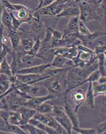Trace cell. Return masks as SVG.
Returning a JSON list of instances; mask_svg holds the SVG:
<instances>
[{
    "instance_id": "obj_44",
    "label": "cell",
    "mask_w": 106,
    "mask_h": 134,
    "mask_svg": "<svg viewBox=\"0 0 106 134\" xmlns=\"http://www.w3.org/2000/svg\"><path fill=\"white\" fill-rule=\"evenodd\" d=\"M4 7L3 5L2 2H1V0H0V26L1 25V15H2Z\"/></svg>"
},
{
    "instance_id": "obj_33",
    "label": "cell",
    "mask_w": 106,
    "mask_h": 134,
    "mask_svg": "<svg viewBox=\"0 0 106 134\" xmlns=\"http://www.w3.org/2000/svg\"><path fill=\"white\" fill-rule=\"evenodd\" d=\"M40 46H41V39H40L39 37H38L35 39V42H34L33 46L31 48V49L29 52L25 53V54L32 55H35L37 54V52H39V51Z\"/></svg>"
},
{
    "instance_id": "obj_17",
    "label": "cell",
    "mask_w": 106,
    "mask_h": 134,
    "mask_svg": "<svg viewBox=\"0 0 106 134\" xmlns=\"http://www.w3.org/2000/svg\"><path fill=\"white\" fill-rule=\"evenodd\" d=\"M17 111L20 112V115L22 116V124L24 125L26 124L29 123V121L31 118L34 117L35 113H37V111L34 109L29 108V107H25V106H23V107H20Z\"/></svg>"
},
{
    "instance_id": "obj_25",
    "label": "cell",
    "mask_w": 106,
    "mask_h": 134,
    "mask_svg": "<svg viewBox=\"0 0 106 134\" xmlns=\"http://www.w3.org/2000/svg\"><path fill=\"white\" fill-rule=\"evenodd\" d=\"M1 24L5 27L7 30H13L12 17L8 10L4 8L1 18Z\"/></svg>"
},
{
    "instance_id": "obj_8",
    "label": "cell",
    "mask_w": 106,
    "mask_h": 134,
    "mask_svg": "<svg viewBox=\"0 0 106 134\" xmlns=\"http://www.w3.org/2000/svg\"><path fill=\"white\" fill-rule=\"evenodd\" d=\"M86 90L87 89H84L83 88V85H82L81 86L73 89V90L70 91L71 92V99H72L73 103L75 105L74 110L77 113L78 111L80 108L85 103Z\"/></svg>"
},
{
    "instance_id": "obj_27",
    "label": "cell",
    "mask_w": 106,
    "mask_h": 134,
    "mask_svg": "<svg viewBox=\"0 0 106 134\" xmlns=\"http://www.w3.org/2000/svg\"><path fill=\"white\" fill-rule=\"evenodd\" d=\"M12 86L10 77L0 74V95L4 94Z\"/></svg>"
},
{
    "instance_id": "obj_22",
    "label": "cell",
    "mask_w": 106,
    "mask_h": 134,
    "mask_svg": "<svg viewBox=\"0 0 106 134\" xmlns=\"http://www.w3.org/2000/svg\"><path fill=\"white\" fill-rule=\"evenodd\" d=\"M1 131L3 133L26 134L25 131H23L20 126L8 124L7 122L3 127L1 128Z\"/></svg>"
},
{
    "instance_id": "obj_36",
    "label": "cell",
    "mask_w": 106,
    "mask_h": 134,
    "mask_svg": "<svg viewBox=\"0 0 106 134\" xmlns=\"http://www.w3.org/2000/svg\"><path fill=\"white\" fill-rule=\"evenodd\" d=\"M73 131H75L76 133L79 134H97L96 129H85V128H76L73 129Z\"/></svg>"
},
{
    "instance_id": "obj_31",
    "label": "cell",
    "mask_w": 106,
    "mask_h": 134,
    "mask_svg": "<svg viewBox=\"0 0 106 134\" xmlns=\"http://www.w3.org/2000/svg\"><path fill=\"white\" fill-rule=\"evenodd\" d=\"M92 88L95 97H97L99 96L105 95L106 92V83L100 84L97 81L92 82Z\"/></svg>"
},
{
    "instance_id": "obj_41",
    "label": "cell",
    "mask_w": 106,
    "mask_h": 134,
    "mask_svg": "<svg viewBox=\"0 0 106 134\" xmlns=\"http://www.w3.org/2000/svg\"><path fill=\"white\" fill-rule=\"evenodd\" d=\"M87 3L90 4H92V5L100 7V4L102 3V0H88Z\"/></svg>"
},
{
    "instance_id": "obj_13",
    "label": "cell",
    "mask_w": 106,
    "mask_h": 134,
    "mask_svg": "<svg viewBox=\"0 0 106 134\" xmlns=\"http://www.w3.org/2000/svg\"><path fill=\"white\" fill-rule=\"evenodd\" d=\"M51 68H73L72 60L66 59L61 55H55L51 62Z\"/></svg>"
},
{
    "instance_id": "obj_29",
    "label": "cell",
    "mask_w": 106,
    "mask_h": 134,
    "mask_svg": "<svg viewBox=\"0 0 106 134\" xmlns=\"http://www.w3.org/2000/svg\"><path fill=\"white\" fill-rule=\"evenodd\" d=\"M54 110V105L49 101L44 103L35 109L37 112L41 114H51Z\"/></svg>"
},
{
    "instance_id": "obj_12",
    "label": "cell",
    "mask_w": 106,
    "mask_h": 134,
    "mask_svg": "<svg viewBox=\"0 0 106 134\" xmlns=\"http://www.w3.org/2000/svg\"><path fill=\"white\" fill-rule=\"evenodd\" d=\"M51 68V63H45L43 64L34 65L30 68L20 69L16 74H44L49 68Z\"/></svg>"
},
{
    "instance_id": "obj_5",
    "label": "cell",
    "mask_w": 106,
    "mask_h": 134,
    "mask_svg": "<svg viewBox=\"0 0 106 134\" xmlns=\"http://www.w3.org/2000/svg\"><path fill=\"white\" fill-rule=\"evenodd\" d=\"M65 7V5L57 4L53 2L49 5L41 7L35 10L33 13V15L34 16L39 18L41 17L46 18L55 17L63 10Z\"/></svg>"
},
{
    "instance_id": "obj_30",
    "label": "cell",
    "mask_w": 106,
    "mask_h": 134,
    "mask_svg": "<svg viewBox=\"0 0 106 134\" xmlns=\"http://www.w3.org/2000/svg\"><path fill=\"white\" fill-rule=\"evenodd\" d=\"M20 127L25 131L26 133L29 134H46L44 131L35 127V126L31 125L30 124H26L24 125H21Z\"/></svg>"
},
{
    "instance_id": "obj_14",
    "label": "cell",
    "mask_w": 106,
    "mask_h": 134,
    "mask_svg": "<svg viewBox=\"0 0 106 134\" xmlns=\"http://www.w3.org/2000/svg\"><path fill=\"white\" fill-rule=\"evenodd\" d=\"M26 94L30 97H37V96H46L49 94L47 89L44 85L40 82L30 85Z\"/></svg>"
},
{
    "instance_id": "obj_11",
    "label": "cell",
    "mask_w": 106,
    "mask_h": 134,
    "mask_svg": "<svg viewBox=\"0 0 106 134\" xmlns=\"http://www.w3.org/2000/svg\"><path fill=\"white\" fill-rule=\"evenodd\" d=\"M57 96H58V95L50 94L49 93V94L46 95V96L31 97L26 100V102L25 103L24 106L35 110L37 107H39L40 105H42L44 103L47 102V101L51 100V99L57 97Z\"/></svg>"
},
{
    "instance_id": "obj_35",
    "label": "cell",
    "mask_w": 106,
    "mask_h": 134,
    "mask_svg": "<svg viewBox=\"0 0 106 134\" xmlns=\"http://www.w3.org/2000/svg\"><path fill=\"white\" fill-rule=\"evenodd\" d=\"M96 55L100 54H105L106 51V44L105 42H99L94 47L93 50Z\"/></svg>"
},
{
    "instance_id": "obj_20",
    "label": "cell",
    "mask_w": 106,
    "mask_h": 134,
    "mask_svg": "<svg viewBox=\"0 0 106 134\" xmlns=\"http://www.w3.org/2000/svg\"><path fill=\"white\" fill-rule=\"evenodd\" d=\"M30 30L34 34H36L37 37H40V34H43L44 31V24L43 21L37 17H34L32 21L30 22Z\"/></svg>"
},
{
    "instance_id": "obj_28",
    "label": "cell",
    "mask_w": 106,
    "mask_h": 134,
    "mask_svg": "<svg viewBox=\"0 0 106 134\" xmlns=\"http://www.w3.org/2000/svg\"><path fill=\"white\" fill-rule=\"evenodd\" d=\"M96 56L97 60V69L99 70L100 76H105V54H100Z\"/></svg>"
},
{
    "instance_id": "obj_9",
    "label": "cell",
    "mask_w": 106,
    "mask_h": 134,
    "mask_svg": "<svg viewBox=\"0 0 106 134\" xmlns=\"http://www.w3.org/2000/svg\"><path fill=\"white\" fill-rule=\"evenodd\" d=\"M17 79L20 80V81L23 82V83L28 85H32L34 84L38 83L43 81L47 79L50 76L47 74L46 73L44 74H15Z\"/></svg>"
},
{
    "instance_id": "obj_24",
    "label": "cell",
    "mask_w": 106,
    "mask_h": 134,
    "mask_svg": "<svg viewBox=\"0 0 106 134\" xmlns=\"http://www.w3.org/2000/svg\"><path fill=\"white\" fill-rule=\"evenodd\" d=\"M79 21V16H73L70 18L68 23H67L66 30L65 32V34H63V35L71 34V33L78 32Z\"/></svg>"
},
{
    "instance_id": "obj_18",
    "label": "cell",
    "mask_w": 106,
    "mask_h": 134,
    "mask_svg": "<svg viewBox=\"0 0 106 134\" xmlns=\"http://www.w3.org/2000/svg\"><path fill=\"white\" fill-rule=\"evenodd\" d=\"M85 103L86 104L88 108L94 109L96 108V97L93 93L92 82H88L87 88L85 93Z\"/></svg>"
},
{
    "instance_id": "obj_6",
    "label": "cell",
    "mask_w": 106,
    "mask_h": 134,
    "mask_svg": "<svg viewBox=\"0 0 106 134\" xmlns=\"http://www.w3.org/2000/svg\"><path fill=\"white\" fill-rule=\"evenodd\" d=\"M34 118L44 123L48 127L54 129L58 132L59 134L67 133L66 131L57 123L51 114H41L37 112L34 116Z\"/></svg>"
},
{
    "instance_id": "obj_7",
    "label": "cell",
    "mask_w": 106,
    "mask_h": 134,
    "mask_svg": "<svg viewBox=\"0 0 106 134\" xmlns=\"http://www.w3.org/2000/svg\"><path fill=\"white\" fill-rule=\"evenodd\" d=\"M40 82L46 87L50 94L59 95L64 93L60 77H51Z\"/></svg>"
},
{
    "instance_id": "obj_23",
    "label": "cell",
    "mask_w": 106,
    "mask_h": 134,
    "mask_svg": "<svg viewBox=\"0 0 106 134\" xmlns=\"http://www.w3.org/2000/svg\"><path fill=\"white\" fill-rule=\"evenodd\" d=\"M7 36L10 39L12 49H17L20 46V34L18 31H14L13 30H7Z\"/></svg>"
},
{
    "instance_id": "obj_45",
    "label": "cell",
    "mask_w": 106,
    "mask_h": 134,
    "mask_svg": "<svg viewBox=\"0 0 106 134\" xmlns=\"http://www.w3.org/2000/svg\"><path fill=\"white\" fill-rule=\"evenodd\" d=\"M43 1H44V0H39L38 1V5H37V7L36 8H35V10H37V9H39V8H40V7H41V6H42V4H43Z\"/></svg>"
},
{
    "instance_id": "obj_21",
    "label": "cell",
    "mask_w": 106,
    "mask_h": 134,
    "mask_svg": "<svg viewBox=\"0 0 106 134\" xmlns=\"http://www.w3.org/2000/svg\"><path fill=\"white\" fill-rule=\"evenodd\" d=\"M28 124H30L31 125H33L35 126V127L38 128V129H40L44 132H45L46 134H59L58 132L56 130H54L52 128L48 127L46 124H44V123L41 122V121L35 119L34 117L29 120Z\"/></svg>"
},
{
    "instance_id": "obj_34",
    "label": "cell",
    "mask_w": 106,
    "mask_h": 134,
    "mask_svg": "<svg viewBox=\"0 0 106 134\" xmlns=\"http://www.w3.org/2000/svg\"><path fill=\"white\" fill-rule=\"evenodd\" d=\"M78 33L79 35L85 36V35H90L92 32H90V30L87 28V26L85 25V23L80 20L78 29Z\"/></svg>"
},
{
    "instance_id": "obj_4",
    "label": "cell",
    "mask_w": 106,
    "mask_h": 134,
    "mask_svg": "<svg viewBox=\"0 0 106 134\" xmlns=\"http://www.w3.org/2000/svg\"><path fill=\"white\" fill-rule=\"evenodd\" d=\"M59 124L66 131L67 133H72L73 125L65 111L63 106L54 105V110L51 113Z\"/></svg>"
},
{
    "instance_id": "obj_43",
    "label": "cell",
    "mask_w": 106,
    "mask_h": 134,
    "mask_svg": "<svg viewBox=\"0 0 106 134\" xmlns=\"http://www.w3.org/2000/svg\"><path fill=\"white\" fill-rule=\"evenodd\" d=\"M97 82H99V83H100V84H105L106 83V77H105V76H101L99 78V79L97 81Z\"/></svg>"
},
{
    "instance_id": "obj_10",
    "label": "cell",
    "mask_w": 106,
    "mask_h": 134,
    "mask_svg": "<svg viewBox=\"0 0 106 134\" xmlns=\"http://www.w3.org/2000/svg\"><path fill=\"white\" fill-rule=\"evenodd\" d=\"M71 34L72 36L75 37V38H78V39L80 40L81 43H82V45L90 48V47L93 46V43L95 42V40H96L97 38H98L99 37L105 35L106 33L105 32L97 31V32L91 33L90 35H85V36L79 35L78 32L71 33V34Z\"/></svg>"
},
{
    "instance_id": "obj_37",
    "label": "cell",
    "mask_w": 106,
    "mask_h": 134,
    "mask_svg": "<svg viewBox=\"0 0 106 134\" xmlns=\"http://www.w3.org/2000/svg\"><path fill=\"white\" fill-rule=\"evenodd\" d=\"M48 29H49L50 32L51 33L52 39L60 40L61 38H63V34L62 32H61L60 31L57 30L53 29L52 27H48Z\"/></svg>"
},
{
    "instance_id": "obj_32",
    "label": "cell",
    "mask_w": 106,
    "mask_h": 134,
    "mask_svg": "<svg viewBox=\"0 0 106 134\" xmlns=\"http://www.w3.org/2000/svg\"><path fill=\"white\" fill-rule=\"evenodd\" d=\"M0 74H4L8 77L13 76L10 64L8 62L7 57H4L3 60L0 64Z\"/></svg>"
},
{
    "instance_id": "obj_16",
    "label": "cell",
    "mask_w": 106,
    "mask_h": 134,
    "mask_svg": "<svg viewBox=\"0 0 106 134\" xmlns=\"http://www.w3.org/2000/svg\"><path fill=\"white\" fill-rule=\"evenodd\" d=\"M80 10L78 6L72 5L64 8L63 10L55 17L56 18H70L71 17L79 16Z\"/></svg>"
},
{
    "instance_id": "obj_2",
    "label": "cell",
    "mask_w": 106,
    "mask_h": 134,
    "mask_svg": "<svg viewBox=\"0 0 106 134\" xmlns=\"http://www.w3.org/2000/svg\"><path fill=\"white\" fill-rule=\"evenodd\" d=\"M31 98L29 95H22L15 91L8 93L0 102V107L12 111H17L24 106L25 103Z\"/></svg>"
},
{
    "instance_id": "obj_42",
    "label": "cell",
    "mask_w": 106,
    "mask_h": 134,
    "mask_svg": "<svg viewBox=\"0 0 106 134\" xmlns=\"http://www.w3.org/2000/svg\"><path fill=\"white\" fill-rule=\"evenodd\" d=\"M13 91V87L12 86H11V88L9 89L8 90V91L6 92L5 93H4V94H1L0 95V102H1V100H2L3 99V98L5 97L6 96H7V95L8 94V93H11V92L12 91Z\"/></svg>"
},
{
    "instance_id": "obj_1",
    "label": "cell",
    "mask_w": 106,
    "mask_h": 134,
    "mask_svg": "<svg viewBox=\"0 0 106 134\" xmlns=\"http://www.w3.org/2000/svg\"><path fill=\"white\" fill-rule=\"evenodd\" d=\"M97 60L96 59L85 68L81 69L78 68H70L67 71L65 76V93L68 94L73 89L85 85L84 82L92 72L97 69Z\"/></svg>"
},
{
    "instance_id": "obj_40",
    "label": "cell",
    "mask_w": 106,
    "mask_h": 134,
    "mask_svg": "<svg viewBox=\"0 0 106 134\" xmlns=\"http://www.w3.org/2000/svg\"><path fill=\"white\" fill-rule=\"evenodd\" d=\"M4 33V26L1 25L0 26V52L3 51V38Z\"/></svg>"
},
{
    "instance_id": "obj_19",
    "label": "cell",
    "mask_w": 106,
    "mask_h": 134,
    "mask_svg": "<svg viewBox=\"0 0 106 134\" xmlns=\"http://www.w3.org/2000/svg\"><path fill=\"white\" fill-rule=\"evenodd\" d=\"M35 39H34L32 37L29 36L27 35H21L20 34V43L19 47H21V49L23 52L26 53L29 52L32 47Z\"/></svg>"
},
{
    "instance_id": "obj_39",
    "label": "cell",
    "mask_w": 106,
    "mask_h": 134,
    "mask_svg": "<svg viewBox=\"0 0 106 134\" xmlns=\"http://www.w3.org/2000/svg\"><path fill=\"white\" fill-rule=\"evenodd\" d=\"M9 111L10 110H7V109H3L0 108V118L7 122L8 117Z\"/></svg>"
},
{
    "instance_id": "obj_26",
    "label": "cell",
    "mask_w": 106,
    "mask_h": 134,
    "mask_svg": "<svg viewBox=\"0 0 106 134\" xmlns=\"http://www.w3.org/2000/svg\"><path fill=\"white\" fill-rule=\"evenodd\" d=\"M7 123L20 126L22 124V116L18 111H9Z\"/></svg>"
},
{
    "instance_id": "obj_3",
    "label": "cell",
    "mask_w": 106,
    "mask_h": 134,
    "mask_svg": "<svg viewBox=\"0 0 106 134\" xmlns=\"http://www.w3.org/2000/svg\"><path fill=\"white\" fill-rule=\"evenodd\" d=\"M78 7L80 20L85 24L91 21H102V19L97 13V10L99 7L92 5L87 2H81L78 3Z\"/></svg>"
},
{
    "instance_id": "obj_38",
    "label": "cell",
    "mask_w": 106,
    "mask_h": 134,
    "mask_svg": "<svg viewBox=\"0 0 106 134\" xmlns=\"http://www.w3.org/2000/svg\"><path fill=\"white\" fill-rule=\"evenodd\" d=\"M96 133L97 134H104L106 133V121H103L100 123L96 127Z\"/></svg>"
},
{
    "instance_id": "obj_15",
    "label": "cell",
    "mask_w": 106,
    "mask_h": 134,
    "mask_svg": "<svg viewBox=\"0 0 106 134\" xmlns=\"http://www.w3.org/2000/svg\"><path fill=\"white\" fill-rule=\"evenodd\" d=\"M63 108L68 118H70L71 124L73 125V129L80 127V121L78 116V113L75 111L74 108H73L71 105L67 102V99L65 101L63 105Z\"/></svg>"
}]
</instances>
